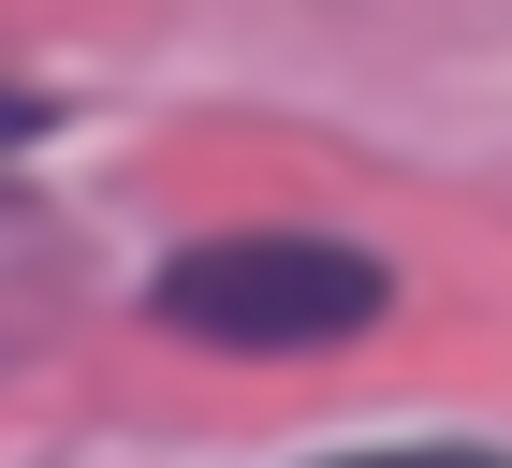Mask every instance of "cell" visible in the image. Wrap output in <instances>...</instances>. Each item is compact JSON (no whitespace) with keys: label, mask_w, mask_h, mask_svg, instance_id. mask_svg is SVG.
<instances>
[{"label":"cell","mask_w":512,"mask_h":468,"mask_svg":"<svg viewBox=\"0 0 512 468\" xmlns=\"http://www.w3.org/2000/svg\"><path fill=\"white\" fill-rule=\"evenodd\" d=\"M44 132H59V103H44V88H15V74H0V147H44Z\"/></svg>","instance_id":"3957f363"},{"label":"cell","mask_w":512,"mask_h":468,"mask_svg":"<svg viewBox=\"0 0 512 468\" xmlns=\"http://www.w3.org/2000/svg\"><path fill=\"white\" fill-rule=\"evenodd\" d=\"M322 468H498V454H469V439H381V454H322Z\"/></svg>","instance_id":"7a4b0ae2"},{"label":"cell","mask_w":512,"mask_h":468,"mask_svg":"<svg viewBox=\"0 0 512 468\" xmlns=\"http://www.w3.org/2000/svg\"><path fill=\"white\" fill-rule=\"evenodd\" d=\"M147 322L205 351H337L395 322V264L352 234H191V249H161Z\"/></svg>","instance_id":"6da1fadb"}]
</instances>
